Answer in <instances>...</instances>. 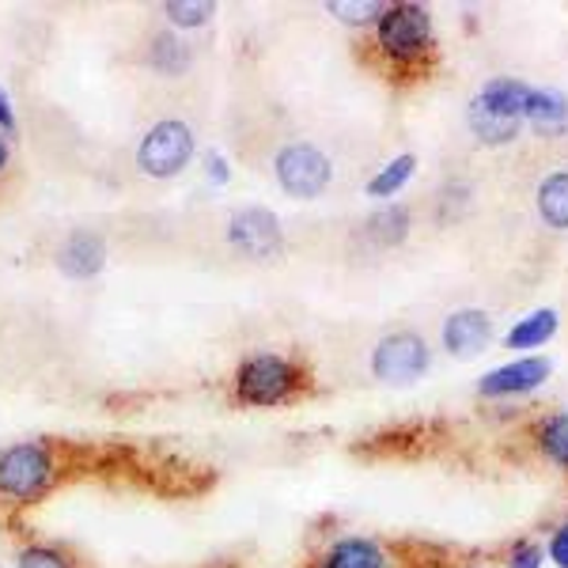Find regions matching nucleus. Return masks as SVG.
Returning a JSON list of instances; mask_svg holds the SVG:
<instances>
[{"label":"nucleus","mask_w":568,"mask_h":568,"mask_svg":"<svg viewBox=\"0 0 568 568\" xmlns=\"http://www.w3.org/2000/svg\"><path fill=\"white\" fill-rule=\"evenodd\" d=\"M144 61L160 77H182L190 69V45L175 31H155L149 39V50H144Z\"/></svg>","instance_id":"obj_13"},{"label":"nucleus","mask_w":568,"mask_h":568,"mask_svg":"<svg viewBox=\"0 0 568 568\" xmlns=\"http://www.w3.org/2000/svg\"><path fill=\"white\" fill-rule=\"evenodd\" d=\"M428 361H433V356H428L425 337L390 334L375 345L372 372H375V379L387 383V387H409V383H417L420 375L428 372Z\"/></svg>","instance_id":"obj_6"},{"label":"nucleus","mask_w":568,"mask_h":568,"mask_svg":"<svg viewBox=\"0 0 568 568\" xmlns=\"http://www.w3.org/2000/svg\"><path fill=\"white\" fill-rule=\"evenodd\" d=\"M227 243L243 254V258H273L284 243V232H281V220L262 205H246V209H235L232 220H227Z\"/></svg>","instance_id":"obj_7"},{"label":"nucleus","mask_w":568,"mask_h":568,"mask_svg":"<svg viewBox=\"0 0 568 568\" xmlns=\"http://www.w3.org/2000/svg\"><path fill=\"white\" fill-rule=\"evenodd\" d=\"M273 171H277V182L288 197H318L326 194L329 179H334V163L323 149L315 144H284L273 160Z\"/></svg>","instance_id":"obj_5"},{"label":"nucleus","mask_w":568,"mask_h":568,"mask_svg":"<svg viewBox=\"0 0 568 568\" xmlns=\"http://www.w3.org/2000/svg\"><path fill=\"white\" fill-rule=\"evenodd\" d=\"M194 130L182 118H163L136 144V168L149 179H175L194 160Z\"/></svg>","instance_id":"obj_1"},{"label":"nucleus","mask_w":568,"mask_h":568,"mask_svg":"<svg viewBox=\"0 0 568 568\" xmlns=\"http://www.w3.org/2000/svg\"><path fill=\"white\" fill-rule=\"evenodd\" d=\"M414 171H417V160L409 152H402V155H394V160L387 163V168L379 171L372 182H368V194L372 197H394L402 186H406L409 179H414Z\"/></svg>","instance_id":"obj_17"},{"label":"nucleus","mask_w":568,"mask_h":568,"mask_svg":"<svg viewBox=\"0 0 568 568\" xmlns=\"http://www.w3.org/2000/svg\"><path fill=\"white\" fill-rule=\"evenodd\" d=\"M530 99H535V88L530 84H524V80H511V77H497L481 88V95L474 99V103H478L485 114L504 118V122H524Z\"/></svg>","instance_id":"obj_11"},{"label":"nucleus","mask_w":568,"mask_h":568,"mask_svg":"<svg viewBox=\"0 0 568 568\" xmlns=\"http://www.w3.org/2000/svg\"><path fill=\"white\" fill-rule=\"evenodd\" d=\"M323 568H390V554L375 538H342L329 546Z\"/></svg>","instance_id":"obj_12"},{"label":"nucleus","mask_w":568,"mask_h":568,"mask_svg":"<svg viewBox=\"0 0 568 568\" xmlns=\"http://www.w3.org/2000/svg\"><path fill=\"white\" fill-rule=\"evenodd\" d=\"M163 16L175 27H182V31H194V27H205L213 20L216 8L209 4V0H171V4L163 8Z\"/></svg>","instance_id":"obj_20"},{"label":"nucleus","mask_w":568,"mask_h":568,"mask_svg":"<svg viewBox=\"0 0 568 568\" xmlns=\"http://www.w3.org/2000/svg\"><path fill=\"white\" fill-rule=\"evenodd\" d=\"M489 337H493V323L478 307L455 311V315L444 323V349L452 356H459V361H470V356L485 353Z\"/></svg>","instance_id":"obj_10"},{"label":"nucleus","mask_w":568,"mask_h":568,"mask_svg":"<svg viewBox=\"0 0 568 568\" xmlns=\"http://www.w3.org/2000/svg\"><path fill=\"white\" fill-rule=\"evenodd\" d=\"M8 160H12V149H8V144H4V141H0V175H4Z\"/></svg>","instance_id":"obj_28"},{"label":"nucleus","mask_w":568,"mask_h":568,"mask_svg":"<svg viewBox=\"0 0 568 568\" xmlns=\"http://www.w3.org/2000/svg\"><path fill=\"white\" fill-rule=\"evenodd\" d=\"M53 455L42 444H16L0 455V493L16 504L42 500L53 485Z\"/></svg>","instance_id":"obj_3"},{"label":"nucleus","mask_w":568,"mask_h":568,"mask_svg":"<svg viewBox=\"0 0 568 568\" xmlns=\"http://www.w3.org/2000/svg\"><path fill=\"white\" fill-rule=\"evenodd\" d=\"M300 387V368L288 364L284 356L258 353L240 364L235 372V398L246 406H281Z\"/></svg>","instance_id":"obj_2"},{"label":"nucleus","mask_w":568,"mask_h":568,"mask_svg":"<svg viewBox=\"0 0 568 568\" xmlns=\"http://www.w3.org/2000/svg\"><path fill=\"white\" fill-rule=\"evenodd\" d=\"M538 447L549 463L568 466V414H549L538 420Z\"/></svg>","instance_id":"obj_18"},{"label":"nucleus","mask_w":568,"mask_h":568,"mask_svg":"<svg viewBox=\"0 0 568 568\" xmlns=\"http://www.w3.org/2000/svg\"><path fill=\"white\" fill-rule=\"evenodd\" d=\"M549 561L557 568H568V524L554 530V538H549Z\"/></svg>","instance_id":"obj_25"},{"label":"nucleus","mask_w":568,"mask_h":568,"mask_svg":"<svg viewBox=\"0 0 568 568\" xmlns=\"http://www.w3.org/2000/svg\"><path fill=\"white\" fill-rule=\"evenodd\" d=\"M16 568H72V557L58 546H27Z\"/></svg>","instance_id":"obj_23"},{"label":"nucleus","mask_w":568,"mask_h":568,"mask_svg":"<svg viewBox=\"0 0 568 568\" xmlns=\"http://www.w3.org/2000/svg\"><path fill=\"white\" fill-rule=\"evenodd\" d=\"M205 171H209V179H213L216 186H224V182L232 179V171H227V160L220 152H209L205 155Z\"/></svg>","instance_id":"obj_26"},{"label":"nucleus","mask_w":568,"mask_h":568,"mask_svg":"<svg viewBox=\"0 0 568 568\" xmlns=\"http://www.w3.org/2000/svg\"><path fill=\"white\" fill-rule=\"evenodd\" d=\"M508 568H542V549L530 546V542L516 546V549H511V561H508Z\"/></svg>","instance_id":"obj_24"},{"label":"nucleus","mask_w":568,"mask_h":568,"mask_svg":"<svg viewBox=\"0 0 568 568\" xmlns=\"http://www.w3.org/2000/svg\"><path fill=\"white\" fill-rule=\"evenodd\" d=\"M375 42L390 61H417L433 45V20L420 4H394L375 23Z\"/></svg>","instance_id":"obj_4"},{"label":"nucleus","mask_w":568,"mask_h":568,"mask_svg":"<svg viewBox=\"0 0 568 568\" xmlns=\"http://www.w3.org/2000/svg\"><path fill=\"white\" fill-rule=\"evenodd\" d=\"M524 122H530L538 133H546V136H561L568 130V99L554 88H546V91L535 88V99H530Z\"/></svg>","instance_id":"obj_14"},{"label":"nucleus","mask_w":568,"mask_h":568,"mask_svg":"<svg viewBox=\"0 0 568 568\" xmlns=\"http://www.w3.org/2000/svg\"><path fill=\"white\" fill-rule=\"evenodd\" d=\"M466 118H470L474 136L485 144H508V141H516V133H519V122H504V118L485 114L478 103H470V114Z\"/></svg>","instance_id":"obj_19"},{"label":"nucleus","mask_w":568,"mask_h":568,"mask_svg":"<svg viewBox=\"0 0 568 568\" xmlns=\"http://www.w3.org/2000/svg\"><path fill=\"white\" fill-rule=\"evenodd\" d=\"M557 311L554 307H542V311H535V315H527L524 323H516L511 326V334L504 337V345L508 349H538V345H546L549 337L557 334Z\"/></svg>","instance_id":"obj_15"},{"label":"nucleus","mask_w":568,"mask_h":568,"mask_svg":"<svg viewBox=\"0 0 568 568\" xmlns=\"http://www.w3.org/2000/svg\"><path fill=\"white\" fill-rule=\"evenodd\" d=\"M387 12V8L379 4V0H345V4H329V16H337L342 23L349 27H364V23H379V16Z\"/></svg>","instance_id":"obj_22"},{"label":"nucleus","mask_w":568,"mask_h":568,"mask_svg":"<svg viewBox=\"0 0 568 568\" xmlns=\"http://www.w3.org/2000/svg\"><path fill=\"white\" fill-rule=\"evenodd\" d=\"M0 130H16V110L8 103V91L0 88Z\"/></svg>","instance_id":"obj_27"},{"label":"nucleus","mask_w":568,"mask_h":568,"mask_svg":"<svg viewBox=\"0 0 568 568\" xmlns=\"http://www.w3.org/2000/svg\"><path fill=\"white\" fill-rule=\"evenodd\" d=\"M106 265V243L99 232H91V227H77V232H69L65 240L58 246V270L65 273L72 281H91L99 277Z\"/></svg>","instance_id":"obj_8"},{"label":"nucleus","mask_w":568,"mask_h":568,"mask_svg":"<svg viewBox=\"0 0 568 568\" xmlns=\"http://www.w3.org/2000/svg\"><path fill=\"white\" fill-rule=\"evenodd\" d=\"M546 379H549V361H542V356H527V361L504 364V368H493L489 375H481L478 390L485 398H511V394L538 390Z\"/></svg>","instance_id":"obj_9"},{"label":"nucleus","mask_w":568,"mask_h":568,"mask_svg":"<svg viewBox=\"0 0 568 568\" xmlns=\"http://www.w3.org/2000/svg\"><path fill=\"white\" fill-rule=\"evenodd\" d=\"M538 216L557 232L568 227V171H554V175L542 179V186H538Z\"/></svg>","instance_id":"obj_16"},{"label":"nucleus","mask_w":568,"mask_h":568,"mask_svg":"<svg viewBox=\"0 0 568 568\" xmlns=\"http://www.w3.org/2000/svg\"><path fill=\"white\" fill-rule=\"evenodd\" d=\"M406 216H409L406 209H383V213H375V216H372L368 232H372L383 246H394V243L406 240V224H409Z\"/></svg>","instance_id":"obj_21"}]
</instances>
